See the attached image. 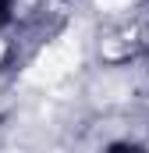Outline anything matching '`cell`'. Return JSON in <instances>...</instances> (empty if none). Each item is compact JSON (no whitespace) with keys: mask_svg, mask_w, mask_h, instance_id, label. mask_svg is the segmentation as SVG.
<instances>
[{"mask_svg":"<svg viewBox=\"0 0 149 153\" xmlns=\"http://www.w3.org/2000/svg\"><path fill=\"white\" fill-rule=\"evenodd\" d=\"M11 22V0H0V29Z\"/></svg>","mask_w":149,"mask_h":153,"instance_id":"obj_1","label":"cell"}]
</instances>
